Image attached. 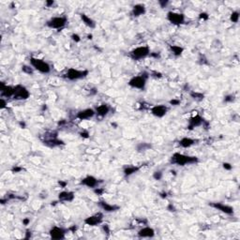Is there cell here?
<instances>
[{"label": "cell", "mask_w": 240, "mask_h": 240, "mask_svg": "<svg viewBox=\"0 0 240 240\" xmlns=\"http://www.w3.org/2000/svg\"><path fill=\"white\" fill-rule=\"evenodd\" d=\"M171 162L173 164H176L179 166H184L186 164H192L198 162V159L196 157H191L180 153H174L171 159Z\"/></svg>", "instance_id": "6da1fadb"}, {"label": "cell", "mask_w": 240, "mask_h": 240, "mask_svg": "<svg viewBox=\"0 0 240 240\" xmlns=\"http://www.w3.org/2000/svg\"><path fill=\"white\" fill-rule=\"evenodd\" d=\"M30 64L31 66L38 71H39L40 73H49L51 70L50 65L47 62L43 61L42 59L39 58H35V57H31L30 58Z\"/></svg>", "instance_id": "7a4b0ae2"}, {"label": "cell", "mask_w": 240, "mask_h": 240, "mask_svg": "<svg viewBox=\"0 0 240 240\" xmlns=\"http://www.w3.org/2000/svg\"><path fill=\"white\" fill-rule=\"evenodd\" d=\"M150 55V50L147 46H141L130 52V57L133 60H140Z\"/></svg>", "instance_id": "3957f363"}, {"label": "cell", "mask_w": 240, "mask_h": 240, "mask_svg": "<svg viewBox=\"0 0 240 240\" xmlns=\"http://www.w3.org/2000/svg\"><path fill=\"white\" fill-rule=\"evenodd\" d=\"M147 76L142 74L141 76H135L133 78H131L129 82V85L133 87V88H137V89H143L146 86L147 84Z\"/></svg>", "instance_id": "277c9868"}, {"label": "cell", "mask_w": 240, "mask_h": 240, "mask_svg": "<svg viewBox=\"0 0 240 240\" xmlns=\"http://www.w3.org/2000/svg\"><path fill=\"white\" fill-rule=\"evenodd\" d=\"M30 96L29 91L23 85H16L14 87V95L13 99L15 100H27Z\"/></svg>", "instance_id": "5b68a950"}, {"label": "cell", "mask_w": 240, "mask_h": 240, "mask_svg": "<svg viewBox=\"0 0 240 240\" xmlns=\"http://www.w3.org/2000/svg\"><path fill=\"white\" fill-rule=\"evenodd\" d=\"M88 74L87 70H75V69H69L67 73H66V77L69 80H79L82 78H84L86 75Z\"/></svg>", "instance_id": "8992f818"}, {"label": "cell", "mask_w": 240, "mask_h": 240, "mask_svg": "<svg viewBox=\"0 0 240 240\" xmlns=\"http://www.w3.org/2000/svg\"><path fill=\"white\" fill-rule=\"evenodd\" d=\"M67 23V18L66 17H54L51 20L47 22V25L50 28H55V29H60L65 26Z\"/></svg>", "instance_id": "52a82bcc"}, {"label": "cell", "mask_w": 240, "mask_h": 240, "mask_svg": "<svg viewBox=\"0 0 240 240\" xmlns=\"http://www.w3.org/2000/svg\"><path fill=\"white\" fill-rule=\"evenodd\" d=\"M167 18L172 24L176 25H182L185 21V17L182 13H176V12H173V11L168 12Z\"/></svg>", "instance_id": "ba28073f"}, {"label": "cell", "mask_w": 240, "mask_h": 240, "mask_svg": "<svg viewBox=\"0 0 240 240\" xmlns=\"http://www.w3.org/2000/svg\"><path fill=\"white\" fill-rule=\"evenodd\" d=\"M65 233L66 231L60 227H53L50 230V235L53 239L59 240V239H64L65 238Z\"/></svg>", "instance_id": "9c48e42d"}, {"label": "cell", "mask_w": 240, "mask_h": 240, "mask_svg": "<svg viewBox=\"0 0 240 240\" xmlns=\"http://www.w3.org/2000/svg\"><path fill=\"white\" fill-rule=\"evenodd\" d=\"M102 221V214H101V213L88 217L84 220V223L89 226H96V225L100 224Z\"/></svg>", "instance_id": "30bf717a"}, {"label": "cell", "mask_w": 240, "mask_h": 240, "mask_svg": "<svg viewBox=\"0 0 240 240\" xmlns=\"http://www.w3.org/2000/svg\"><path fill=\"white\" fill-rule=\"evenodd\" d=\"M210 206L218 210H220L221 212H223L225 214H228V215H232L233 213V208L232 206L223 205L221 203H212V204H210Z\"/></svg>", "instance_id": "8fae6325"}, {"label": "cell", "mask_w": 240, "mask_h": 240, "mask_svg": "<svg viewBox=\"0 0 240 240\" xmlns=\"http://www.w3.org/2000/svg\"><path fill=\"white\" fill-rule=\"evenodd\" d=\"M0 90H1L2 97L10 98V97H13L14 95V87L10 85H5L3 83L0 84Z\"/></svg>", "instance_id": "7c38bea8"}, {"label": "cell", "mask_w": 240, "mask_h": 240, "mask_svg": "<svg viewBox=\"0 0 240 240\" xmlns=\"http://www.w3.org/2000/svg\"><path fill=\"white\" fill-rule=\"evenodd\" d=\"M99 183H100V181L92 175H88V176L84 177L81 182L82 185H84L88 188H96L99 185Z\"/></svg>", "instance_id": "4fadbf2b"}, {"label": "cell", "mask_w": 240, "mask_h": 240, "mask_svg": "<svg viewBox=\"0 0 240 240\" xmlns=\"http://www.w3.org/2000/svg\"><path fill=\"white\" fill-rule=\"evenodd\" d=\"M167 111L168 109L165 105H156L151 109L152 115L157 117H163L166 115Z\"/></svg>", "instance_id": "5bb4252c"}, {"label": "cell", "mask_w": 240, "mask_h": 240, "mask_svg": "<svg viewBox=\"0 0 240 240\" xmlns=\"http://www.w3.org/2000/svg\"><path fill=\"white\" fill-rule=\"evenodd\" d=\"M154 235H155V231L153 228H150V227H145L138 232V236L142 238H150V237H153Z\"/></svg>", "instance_id": "9a60e30c"}, {"label": "cell", "mask_w": 240, "mask_h": 240, "mask_svg": "<svg viewBox=\"0 0 240 240\" xmlns=\"http://www.w3.org/2000/svg\"><path fill=\"white\" fill-rule=\"evenodd\" d=\"M204 123V119L200 116V115H195L193 117H191L189 119V124H188V129H192L195 127H199Z\"/></svg>", "instance_id": "2e32d148"}, {"label": "cell", "mask_w": 240, "mask_h": 240, "mask_svg": "<svg viewBox=\"0 0 240 240\" xmlns=\"http://www.w3.org/2000/svg\"><path fill=\"white\" fill-rule=\"evenodd\" d=\"M95 111L93 109H85V110H83L81 112L78 113L77 115V117L81 120H85V119H89L91 117L94 116L95 115Z\"/></svg>", "instance_id": "e0dca14e"}, {"label": "cell", "mask_w": 240, "mask_h": 240, "mask_svg": "<svg viewBox=\"0 0 240 240\" xmlns=\"http://www.w3.org/2000/svg\"><path fill=\"white\" fill-rule=\"evenodd\" d=\"M58 199L62 202H71L74 199V194L71 191H62L58 195Z\"/></svg>", "instance_id": "ac0fdd59"}, {"label": "cell", "mask_w": 240, "mask_h": 240, "mask_svg": "<svg viewBox=\"0 0 240 240\" xmlns=\"http://www.w3.org/2000/svg\"><path fill=\"white\" fill-rule=\"evenodd\" d=\"M195 142H196V141L193 140V139L185 137V138H183V139H181V140L179 141V145H180L182 147L187 148V147H191V146H193L194 143H195Z\"/></svg>", "instance_id": "d6986e66"}, {"label": "cell", "mask_w": 240, "mask_h": 240, "mask_svg": "<svg viewBox=\"0 0 240 240\" xmlns=\"http://www.w3.org/2000/svg\"><path fill=\"white\" fill-rule=\"evenodd\" d=\"M145 12H146V9H145V6H143V5L138 4V5H135V6L133 7L132 14H133V16H135V17H138V16H140V15H143Z\"/></svg>", "instance_id": "ffe728a7"}, {"label": "cell", "mask_w": 240, "mask_h": 240, "mask_svg": "<svg viewBox=\"0 0 240 240\" xmlns=\"http://www.w3.org/2000/svg\"><path fill=\"white\" fill-rule=\"evenodd\" d=\"M109 111H110V108H109V106L107 104H102L99 107H97V109H96V113H97L101 116L107 115Z\"/></svg>", "instance_id": "44dd1931"}, {"label": "cell", "mask_w": 240, "mask_h": 240, "mask_svg": "<svg viewBox=\"0 0 240 240\" xmlns=\"http://www.w3.org/2000/svg\"><path fill=\"white\" fill-rule=\"evenodd\" d=\"M100 206L102 207V209H104L105 211L107 212H113V211H115L117 210L119 207L116 206H112V205H109L107 204L106 202H103V201H101L100 202Z\"/></svg>", "instance_id": "7402d4cb"}, {"label": "cell", "mask_w": 240, "mask_h": 240, "mask_svg": "<svg viewBox=\"0 0 240 240\" xmlns=\"http://www.w3.org/2000/svg\"><path fill=\"white\" fill-rule=\"evenodd\" d=\"M81 19H82V21H83L87 26H89V27H91V28H94V27L96 26L95 22H94L91 18H89L88 16H86L85 14L82 13V14H81Z\"/></svg>", "instance_id": "603a6c76"}, {"label": "cell", "mask_w": 240, "mask_h": 240, "mask_svg": "<svg viewBox=\"0 0 240 240\" xmlns=\"http://www.w3.org/2000/svg\"><path fill=\"white\" fill-rule=\"evenodd\" d=\"M171 50H172L173 54H174L175 57H179V56L183 53V51H184V49H183L182 47L177 46V45H172V46H171Z\"/></svg>", "instance_id": "cb8c5ba5"}, {"label": "cell", "mask_w": 240, "mask_h": 240, "mask_svg": "<svg viewBox=\"0 0 240 240\" xmlns=\"http://www.w3.org/2000/svg\"><path fill=\"white\" fill-rule=\"evenodd\" d=\"M139 170L138 167H135V166H128L124 169V174L126 175H130L134 173H136L137 171Z\"/></svg>", "instance_id": "d4e9b609"}, {"label": "cell", "mask_w": 240, "mask_h": 240, "mask_svg": "<svg viewBox=\"0 0 240 240\" xmlns=\"http://www.w3.org/2000/svg\"><path fill=\"white\" fill-rule=\"evenodd\" d=\"M190 96L196 101H202L204 99V95L202 93H198V92H191Z\"/></svg>", "instance_id": "484cf974"}, {"label": "cell", "mask_w": 240, "mask_h": 240, "mask_svg": "<svg viewBox=\"0 0 240 240\" xmlns=\"http://www.w3.org/2000/svg\"><path fill=\"white\" fill-rule=\"evenodd\" d=\"M231 21L233 22V23H237L238 22V20H239V12H237V11H234V12H233L232 14H231Z\"/></svg>", "instance_id": "4316f807"}, {"label": "cell", "mask_w": 240, "mask_h": 240, "mask_svg": "<svg viewBox=\"0 0 240 240\" xmlns=\"http://www.w3.org/2000/svg\"><path fill=\"white\" fill-rule=\"evenodd\" d=\"M150 147H151V146L148 145V143H141V145L138 146V150H139V151H145V150H147V148H149Z\"/></svg>", "instance_id": "83f0119b"}, {"label": "cell", "mask_w": 240, "mask_h": 240, "mask_svg": "<svg viewBox=\"0 0 240 240\" xmlns=\"http://www.w3.org/2000/svg\"><path fill=\"white\" fill-rule=\"evenodd\" d=\"M23 71L27 74H33V68L29 66H23Z\"/></svg>", "instance_id": "f1b7e54d"}, {"label": "cell", "mask_w": 240, "mask_h": 240, "mask_svg": "<svg viewBox=\"0 0 240 240\" xmlns=\"http://www.w3.org/2000/svg\"><path fill=\"white\" fill-rule=\"evenodd\" d=\"M153 177H154L156 180H161V177H162V173H161V172H156V173H154Z\"/></svg>", "instance_id": "f546056e"}, {"label": "cell", "mask_w": 240, "mask_h": 240, "mask_svg": "<svg viewBox=\"0 0 240 240\" xmlns=\"http://www.w3.org/2000/svg\"><path fill=\"white\" fill-rule=\"evenodd\" d=\"M233 96H226L225 97V99H224V102H233Z\"/></svg>", "instance_id": "4dcf8cb0"}, {"label": "cell", "mask_w": 240, "mask_h": 240, "mask_svg": "<svg viewBox=\"0 0 240 240\" xmlns=\"http://www.w3.org/2000/svg\"><path fill=\"white\" fill-rule=\"evenodd\" d=\"M94 191H95V193H96V194H98V195H102V194L103 193V191H104V190H103L102 188H95V190H94Z\"/></svg>", "instance_id": "1f68e13d"}, {"label": "cell", "mask_w": 240, "mask_h": 240, "mask_svg": "<svg viewBox=\"0 0 240 240\" xmlns=\"http://www.w3.org/2000/svg\"><path fill=\"white\" fill-rule=\"evenodd\" d=\"M223 168H224L225 170H231V169L233 168V166H232L230 163L225 162V163H223Z\"/></svg>", "instance_id": "d6a6232c"}, {"label": "cell", "mask_w": 240, "mask_h": 240, "mask_svg": "<svg viewBox=\"0 0 240 240\" xmlns=\"http://www.w3.org/2000/svg\"><path fill=\"white\" fill-rule=\"evenodd\" d=\"M71 37H72V39H73V40H75V41H77V42L81 40L80 37H79V36H78L77 34H73V35H72Z\"/></svg>", "instance_id": "836d02e7"}, {"label": "cell", "mask_w": 240, "mask_h": 240, "mask_svg": "<svg viewBox=\"0 0 240 240\" xmlns=\"http://www.w3.org/2000/svg\"><path fill=\"white\" fill-rule=\"evenodd\" d=\"M170 103L172 105H178L180 103V101H178V100H172V101H170Z\"/></svg>", "instance_id": "e575fe53"}, {"label": "cell", "mask_w": 240, "mask_h": 240, "mask_svg": "<svg viewBox=\"0 0 240 240\" xmlns=\"http://www.w3.org/2000/svg\"><path fill=\"white\" fill-rule=\"evenodd\" d=\"M200 18H202V19H208V15L206 14V13H201L200 14Z\"/></svg>", "instance_id": "d590c367"}, {"label": "cell", "mask_w": 240, "mask_h": 240, "mask_svg": "<svg viewBox=\"0 0 240 240\" xmlns=\"http://www.w3.org/2000/svg\"><path fill=\"white\" fill-rule=\"evenodd\" d=\"M160 4L161 5L162 8H164V7L168 4V1H160Z\"/></svg>", "instance_id": "8d00e7d4"}, {"label": "cell", "mask_w": 240, "mask_h": 240, "mask_svg": "<svg viewBox=\"0 0 240 240\" xmlns=\"http://www.w3.org/2000/svg\"><path fill=\"white\" fill-rule=\"evenodd\" d=\"M6 107V102L4 101V99H1V108H5Z\"/></svg>", "instance_id": "74e56055"}, {"label": "cell", "mask_w": 240, "mask_h": 240, "mask_svg": "<svg viewBox=\"0 0 240 240\" xmlns=\"http://www.w3.org/2000/svg\"><path fill=\"white\" fill-rule=\"evenodd\" d=\"M103 230L107 233H109V227H108V225L107 224H105V225H103Z\"/></svg>", "instance_id": "f35d334b"}, {"label": "cell", "mask_w": 240, "mask_h": 240, "mask_svg": "<svg viewBox=\"0 0 240 240\" xmlns=\"http://www.w3.org/2000/svg\"><path fill=\"white\" fill-rule=\"evenodd\" d=\"M21 170H22V168H20V167H15V168H13V169H12V172L18 173V172H20Z\"/></svg>", "instance_id": "ab89813d"}, {"label": "cell", "mask_w": 240, "mask_h": 240, "mask_svg": "<svg viewBox=\"0 0 240 240\" xmlns=\"http://www.w3.org/2000/svg\"><path fill=\"white\" fill-rule=\"evenodd\" d=\"M81 136L84 138H88V132H81Z\"/></svg>", "instance_id": "60d3db41"}, {"label": "cell", "mask_w": 240, "mask_h": 240, "mask_svg": "<svg viewBox=\"0 0 240 240\" xmlns=\"http://www.w3.org/2000/svg\"><path fill=\"white\" fill-rule=\"evenodd\" d=\"M29 221H30L29 219H25V220H23V223H24L25 225H27V224L29 223Z\"/></svg>", "instance_id": "b9f144b4"}, {"label": "cell", "mask_w": 240, "mask_h": 240, "mask_svg": "<svg viewBox=\"0 0 240 240\" xmlns=\"http://www.w3.org/2000/svg\"><path fill=\"white\" fill-rule=\"evenodd\" d=\"M59 185H61L63 188H65L66 185H67V183H66V182H63V181H59Z\"/></svg>", "instance_id": "7bdbcfd3"}, {"label": "cell", "mask_w": 240, "mask_h": 240, "mask_svg": "<svg viewBox=\"0 0 240 240\" xmlns=\"http://www.w3.org/2000/svg\"><path fill=\"white\" fill-rule=\"evenodd\" d=\"M46 4H47V6H51V5L54 4V1H47Z\"/></svg>", "instance_id": "ee69618b"}, {"label": "cell", "mask_w": 240, "mask_h": 240, "mask_svg": "<svg viewBox=\"0 0 240 240\" xmlns=\"http://www.w3.org/2000/svg\"><path fill=\"white\" fill-rule=\"evenodd\" d=\"M76 229H77V227H76L75 225H74V226H72V227L70 228V230H71V231H73V232H74V231H76Z\"/></svg>", "instance_id": "f6af8a7d"}]
</instances>
